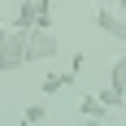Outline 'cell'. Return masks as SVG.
Returning <instances> with one entry per match:
<instances>
[{"instance_id": "6da1fadb", "label": "cell", "mask_w": 126, "mask_h": 126, "mask_svg": "<svg viewBox=\"0 0 126 126\" xmlns=\"http://www.w3.org/2000/svg\"><path fill=\"white\" fill-rule=\"evenodd\" d=\"M22 65H31L26 57V31L22 26H0V74H17Z\"/></svg>"}, {"instance_id": "7a4b0ae2", "label": "cell", "mask_w": 126, "mask_h": 126, "mask_svg": "<svg viewBox=\"0 0 126 126\" xmlns=\"http://www.w3.org/2000/svg\"><path fill=\"white\" fill-rule=\"evenodd\" d=\"M13 26H22V31L52 26V4H48V0H22L17 13H13Z\"/></svg>"}, {"instance_id": "3957f363", "label": "cell", "mask_w": 126, "mask_h": 126, "mask_svg": "<svg viewBox=\"0 0 126 126\" xmlns=\"http://www.w3.org/2000/svg\"><path fill=\"white\" fill-rule=\"evenodd\" d=\"M57 35H52V26H35V31H26V57L31 61H48L57 57Z\"/></svg>"}, {"instance_id": "277c9868", "label": "cell", "mask_w": 126, "mask_h": 126, "mask_svg": "<svg viewBox=\"0 0 126 126\" xmlns=\"http://www.w3.org/2000/svg\"><path fill=\"white\" fill-rule=\"evenodd\" d=\"M96 31H104L109 39L126 44V13H122V9H109V4H100V9H96Z\"/></svg>"}, {"instance_id": "5b68a950", "label": "cell", "mask_w": 126, "mask_h": 126, "mask_svg": "<svg viewBox=\"0 0 126 126\" xmlns=\"http://www.w3.org/2000/svg\"><path fill=\"white\" fill-rule=\"evenodd\" d=\"M78 113H83V122H104V117L113 113V109H109V104H104L96 91H87V96L78 100Z\"/></svg>"}, {"instance_id": "8992f818", "label": "cell", "mask_w": 126, "mask_h": 126, "mask_svg": "<svg viewBox=\"0 0 126 126\" xmlns=\"http://www.w3.org/2000/svg\"><path fill=\"white\" fill-rule=\"evenodd\" d=\"M74 70H52V74L48 78H44V96H57V91H61V87H74Z\"/></svg>"}, {"instance_id": "52a82bcc", "label": "cell", "mask_w": 126, "mask_h": 126, "mask_svg": "<svg viewBox=\"0 0 126 126\" xmlns=\"http://www.w3.org/2000/svg\"><path fill=\"white\" fill-rule=\"evenodd\" d=\"M39 122H48V104H26L22 109V126H39Z\"/></svg>"}, {"instance_id": "ba28073f", "label": "cell", "mask_w": 126, "mask_h": 126, "mask_svg": "<svg viewBox=\"0 0 126 126\" xmlns=\"http://www.w3.org/2000/svg\"><path fill=\"white\" fill-rule=\"evenodd\" d=\"M109 83H113V87H122V91H126V52H122V57H117L113 65H109Z\"/></svg>"}, {"instance_id": "9c48e42d", "label": "cell", "mask_w": 126, "mask_h": 126, "mask_svg": "<svg viewBox=\"0 0 126 126\" xmlns=\"http://www.w3.org/2000/svg\"><path fill=\"white\" fill-rule=\"evenodd\" d=\"M83 65H87V52H74V57H70V70H74V74H78Z\"/></svg>"}, {"instance_id": "30bf717a", "label": "cell", "mask_w": 126, "mask_h": 126, "mask_svg": "<svg viewBox=\"0 0 126 126\" xmlns=\"http://www.w3.org/2000/svg\"><path fill=\"white\" fill-rule=\"evenodd\" d=\"M117 9H122V13H126V0H122V4H117Z\"/></svg>"}]
</instances>
